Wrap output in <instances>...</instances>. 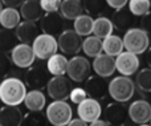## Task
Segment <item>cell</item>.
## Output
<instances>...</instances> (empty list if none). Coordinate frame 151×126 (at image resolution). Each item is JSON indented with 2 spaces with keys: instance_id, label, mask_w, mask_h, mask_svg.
Returning <instances> with one entry per match:
<instances>
[{
  "instance_id": "1",
  "label": "cell",
  "mask_w": 151,
  "mask_h": 126,
  "mask_svg": "<svg viewBox=\"0 0 151 126\" xmlns=\"http://www.w3.org/2000/svg\"><path fill=\"white\" fill-rule=\"evenodd\" d=\"M27 94V85L19 77H5L0 82V101L4 105L19 106Z\"/></svg>"
},
{
  "instance_id": "2",
  "label": "cell",
  "mask_w": 151,
  "mask_h": 126,
  "mask_svg": "<svg viewBox=\"0 0 151 126\" xmlns=\"http://www.w3.org/2000/svg\"><path fill=\"white\" fill-rule=\"evenodd\" d=\"M135 93V82L129 76L114 77L109 82V94L117 102H127Z\"/></svg>"
},
{
  "instance_id": "3",
  "label": "cell",
  "mask_w": 151,
  "mask_h": 126,
  "mask_svg": "<svg viewBox=\"0 0 151 126\" xmlns=\"http://www.w3.org/2000/svg\"><path fill=\"white\" fill-rule=\"evenodd\" d=\"M122 40L125 49L135 55H142L150 47V37L142 28H130L125 32Z\"/></svg>"
},
{
  "instance_id": "4",
  "label": "cell",
  "mask_w": 151,
  "mask_h": 126,
  "mask_svg": "<svg viewBox=\"0 0 151 126\" xmlns=\"http://www.w3.org/2000/svg\"><path fill=\"white\" fill-rule=\"evenodd\" d=\"M45 116L52 126H66L73 118V110L66 101H52L47 106Z\"/></svg>"
},
{
  "instance_id": "5",
  "label": "cell",
  "mask_w": 151,
  "mask_h": 126,
  "mask_svg": "<svg viewBox=\"0 0 151 126\" xmlns=\"http://www.w3.org/2000/svg\"><path fill=\"white\" fill-rule=\"evenodd\" d=\"M91 64L83 56H72L70 60H68V74L69 80L74 82H85V80L90 76Z\"/></svg>"
},
{
  "instance_id": "6",
  "label": "cell",
  "mask_w": 151,
  "mask_h": 126,
  "mask_svg": "<svg viewBox=\"0 0 151 126\" xmlns=\"http://www.w3.org/2000/svg\"><path fill=\"white\" fill-rule=\"evenodd\" d=\"M31 45L36 58H40V60H48L50 56L57 53L58 49L57 39L47 33H40Z\"/></svg>"
},
{
  "instance_id": "7",
  "label": "cell",
  "mask_w": 151,
  "mask_h": 126,
  "mask_svg": "<svg viewBox=\"0 0 151 126\" xmlns=\"http://www.w3.org/2000/svg\"><path fill=\"white\" fill-rule=\"evenodd\" d=\"M57 44L58 49L65 56H76L82 49L81 36L76 33L74 29H64L57 37Z\"/></svg>"
},
{
  "instance_id": "8",
  "label": "cell",
  "mask_w": 151,
  "mask_h": 126,
  "mask_svg": "<svg viewBox=\"0 0 151 126\" xmlns=\"http://www.w3.org/2000/svg\"><path fill=\"white\" fill-rule=\"evenodd\" d=\"M72 90V82L65 76H53L47 84L48 96L53 101H66Z\"/></svg>"
},
{
  "instance_id": "9",
  "label": "cell",
  "mask_w": 151,
  "mask_h": 126,
  "mask_svg": "<svg viewBox=\"0 0 151 126\" xmlns=\"http://www.w3.org/2000/svg\"><path fill=\"white\" fill-rule=\"evenodd\" d=\"M9 57L13 65L21 69H28L31 65H33L35 60H36V56H35V52L32 49V45L23 44V42L17 44L13 48Z\"/></svg>"
},
{
  "instance_id": "10",
  "label": "cell",
  "mask_w": 151,
  "mask_h": 126,
  "mask_svg": "<svg viewBox=\"0 0 151 126\" xmlns=\"http://www.w3.org/2000/svg\"><path fill=\"white\" fill-rule=\"evenodd\" d=\"M49 72L47 68L41 65H31L28 71L24 74V80H25V85L29 86L31 89H39L42 90L47 88V84L49 81Z\"/></svg>"
},
{
  "instance_id": "11",
  "label": "cell",
  "mask_w": 151,
  "mask_h": 126,
  "mask_svg": "<svg viewBox=\"0 0 151 126\" xmlns=\"http://www.w3.org/2000/svg\"><path fill=\"white\" fill-rule=\"evenodd\" d=\"M39 21L42 33L50 36H58L65 29V19L60 12H45Z\"/></svg>"
},
{
  "instance_id": "12",
  "label": "cell",
  "mask_w": 151,
  "mask_h": 126,
  "mask_svg": "<svg viewBox=\"0 0 151 126\" xmlns=\"http://www.w3.org/2000/svg\"><path fill=\"white\" fill-rule=\"evenodd\" d=\"M141 61L138 55L131 52H122L115 57V71L119 72L121 76H133L138 72Z\"/></svg>"
},
{
  "instance_id": "13",
  "label": "cell",
  "mask_w": 151,
  "mask_h": 126,
  "mask_svg": "<svg viewBox=\"0 0 151 126\" xmlns=\"http://www.w3.org/2000/svg\"><path fill=\"white\" fill-rule=\"evenodd\" d=\"M101 114H102L101 102H99L98 100H96V98L88 97V98H85L81 104L77 105L78 118L83 120V121L88 122V124H90V122L101 118Z\"/></svg>"
},
{
  "instance_id": "14",
  "label": "cell",
  "mask_w": 151,
  "mask_h": 126,
  "mask_svg": "<svg viewBox=\"0 0 151 126\" xmlns=\"http://www.w3.org/2000/svg\"><path fill=\"white\" fill-rule=\"evenodd\" d=\"M127 114L134 124H147L151 120V104L146 100L134 101L127 108Z\"/></svg>"
},
{
  "instance_id": "15",
  "label": "cell",
  "mask_w": 151,
  "mask_h": 126,
  "mask_svg": "<svg viewBox=\"0 0 151 126\" xmlns=\"http://www.w3.org/2000/svg\"><path fill=\"white\" fill-rule=\"evenodd\" d=\"M89 97L96 98V100H102L109 94V82L105 77H101L98 74L96 76H89L85 80V88Z\"/></svg>"
},
{
  "instance_id": "16",
  "label": "cell",
  "mask_w": 151,
  "mask_h": 126,
  "mask_svg": "<svg viewBox=\"0 0 151 126\" xmlns=\"http://www.w3.org/2000/svg\"><path fill=\"white\" fill-rule=\"evenodd\" d=\"M127 116V109L123 106L122 102H117V101L106 105L104 110L105 121L110 126H122L125 124Z\"/></svg>"
},
{
  "instance_id": "17",
  "label": "cell",
  "mask_w": 151,
  "mask_h": 126,
  "mask_svg": "<svg viewBox=\"0 0 151 126\" xmlns=\"http://www.w3.org/2000/svg\"><path fill=\"white\" fill-rule=\"evenodd\" d=\"M113 23V27L118 31L126 32L130 28H133L135 24V16L130 12V9L126 7L121 8V9H115L113 12L111 17H110Z\"/></svg>"
},
{
  "instance_id": "18",
  "label": "cell",
  "mask_w": 151,
  "mask_h": 126,
  "mask_svg": "<svg viewBox=\"0 0 151 126\" xmlns=\"http://www.w3.org/2000/svg\"><path fill=\"white\" fill-rule=\"evenodd\" d=\"M91 66H93L96 74L107 78V77L113 76L115 72V58L106 53H101L97 57H94Z\"/></svg>"
},
{
  "instance_id": "19",
  "label": "cell",
  "mask_w": 151,
  "mask_h": 126,
  "mask_svg": "<svg viewBox=\"0 0 151 126\" xmlns=\"http://www.w3.org/2000/svg\"><path fill=\"white\" fill-rule=\"evenodd\" d=\"M15 35L17 37V41L23 44H32L33 40L39 36V27L33 21H20L19 25L15 28Z\"/></svg>"
},
{
  "instance_id": "20",
  "label": "cell",
  "mask_w": 151,
  "mask_h": 126,
  "mask_svg": "<svg viewBox=\"0 0 151 126\" xmlns=\"http://www.w3.org/2000/svg\"><path fill=\"white\" fill-rule=\"evenodd\" d=\"M24 114L17 106L4 105L0 109V126H21Z\"/></svg>"
},
{
  "instance_id": "21",
  "label": "cell",
  "mask_w": 151,
  "mask_h": 126,
  "mask_svg": "<svg viewBox=\"0 0 151 126\" xmlns=\"http://www.w3.org/2000/svg\"><path fill=\"white\" fill-rule=\"evenodd\" d=\"M44 15L39 0H24L20 5V16L27 21H39Z\"/></svg>"
},
{
  "instance_id": "22",
  "label": "cell",
  "mask_w": 151,
  "mask_h": 126,
  "mask_svg": "<svg viewBox=\"0 0 151 126\" xmlns=\"http://www.w3.org/2000/svg\"><path fill=\"white\" fill-rule=\"evenodd\" d=\"M23 104L29 112H42V109L47 105V97L42 90L31 89L29 92H27Z\"/></svg>"
},
{
  "instance_id": "23",
  "label": "cell",
  "mask_w": 151,
  "mask_h": 126,
  "mask_svg": "<svg viewBox=\"0 0 151 126\" xmlns=\"http://www.w3.org/2000/svg\"><path fill=\"white\" fill-rule=\"evenodd\" d=\"M58 12L65 20H74L83 12L82 0H63Z\"/></svg>"
},
{
  "instance_id": "24",
  "label": "cell",
  "mask_w": 151,
  "mask_h": 126,
  "mask_svg": "<svg viewBox=\"0 0 151 126\" xmlns=\"http://www.w3.org/2000/svg\"><path fill=\"white\" fill-rule=\"evenodd\" d=\"M47 69L52 76H65L68 69V58L65 55L55 53L47 60Z\"/></svg>"
},
{
  "instance_id": "25",
  "label": "cell",
  "mask_w": 151,
  "mask_h": 126,
  "mask_svg": "<svg viewBox=\"0 0 151 126\" xmlns=\"http://www.w3.org/2000/svg\"><path fill=\"white\" fill-rule=\"evenodd\" d=\"M102 47H104V52L106 55L111 56V57H117L125 49L123 40L118 35H113V33L110 36L102 39Z\"/></svg>"
},
{
  "instance_id": "26",
  "label": "cell",
  "mask_w": 151,
  "mask_h": 126,
  "mask_svg": "<svg viewBox=\"0 0 151 126\" xmlns=\"http://www.w3.org/2000/svg\"><path fill=\"white\" fill-rule=\"evenodd\" d=\"M20 11L16 8L5 7L0 12V25L5 29H15L20 23Z\"/></svg>"
},
{
  "instance_id": "27",
  "label": "cell",
  "mask_w": 151,
  "mask_h": 126,
  "mask_svg": "<svg viewBox=\"0 0 151 126\" xmlns=\"http://www.w3.org/2000/svg\"><path fill=\"white\" fill-rule=\"evenodd\" d=\"M82 50L88 57H97L104 52V47H102V39L94 36V35H89L86 39L82 41Z\"/></svg>"
},
{
  "instance_id": "28",
  "label": "cell",
  "mask_w": 151,
  "mask_h": 126,
  "mask_svg": "<svg viewBox=\"0 0 151 126\" xmlns=\"http://www.w3.org/2000/svg\"><path fill=\"white\" fill-rule=\"evenodd\" d=\"M113 23L109 17L106 16H98L94 19V25H93V35L99 39H105V37L110 36L113 33Z\"/></svg>"
},
{
  "instance_id": "29",
  "label": "cell",
  "mask_w": 151,
  "mask_h": 126,
  "mask_svg": "<svg viewBox=\"0 0 151 126\" xmlns=\"http://www.w3.org/2000/svg\"><path fill=\"white\" fill-rule=\"evenodd\" d=\"M73 23V29L76 33H78L80 36H89L90 33H93V25H94V19L90 15H80L77 19H74Z\"/></svg>"
},
{
  "instance_id": "30",
  "label": "cell",
  "mask_w": 151,
  "mask_h": 126,
  "mask_svg": "<svg viewBox=\"0 0 151 126\" xmlns=\"http://www.w3.org/2000/svg\"><path fill=\"white\" fill-rule=\"evenodd\" d=\"M17 45V37L15 32H11V29H0V53H8L12 52V49Z\"/></svg>"
},
{
  "instance_id": "31",
  "label": "cell",
  "mask_w": 151,
  "mask_h": 126,
  "mask_svg": "<svg viewBox=\"0 0 151 126\" xmlns=\"http://www.w3.org/2000/svg\"><path fill=\"white\" fill-rule=\"evenodd\" d=\"M83 11L90 16H99L107 9L106 0H82Z\"/></svg>"
},
{
  "instance_id": "32",
  "label": "cell",
  "mask_w": 151,
  "mask_h": 126,
  "mask_svg": "<svg viewBox=\"0 0 151 126\" xmlns=\"http://www.w3.org/2000/svg\"><path fill=\"white\" fill-rule=\"evenodd\" d=\"M135 86H138L142 92L151 93V68H143L137 72Z\"/></svg>"
},
{
  "instance_id": "33",
  "label": "cell",
  "mask_w": 151,
  "mask_h": 126,
  "mask_svg": "<svg viewBox=\"0 0 151 126\" xmlns=\"http://www.w3.org/2000/svg\"><path fill=\"white\" fill-rule=\"evenodd\" d=\"M47 116L42 112H29L23 117L21 126H47Z\"/></svg>"
},
{
  "instance_id": "34",
  "label": "cell",
  "mask_w": 151,
  "mask_h": 126,
  "mask_svg": "<svg viewBox=\"0 0 151 126\" xmlns=\"http://www.w3.org/2000/svg\"><path fill=\"white\" fill-rule=\"evenodd\" d=\"M129 9L134 16H143L151 9L150 0H129Z\"/></svg>"
},
{
  "instance_id": "35",
  "label": "cell",
  "mask_w": 151,
  "mask_h": 126,
  "mask_svg": "<svg viewBox=\"0 0 151 126\" xmlns=\"http://www.w3.org/2000/svg\"><path fill=\"white\" fill-rule=\"evenodd\" d=\"M12 61L11 57L5 53H0V78H5L12 71Z\"/></svg>"
},
{
  "instance_id": "36",
  "label": "cell",
  "mask_w": 151,
  "mask_h": 126,
  "mask_svg": "<svg viewBox=\"0 0 151 126\" xmlns=\"http://www.w3.org/2000/svg\"><path fill=\"white\" fill-rule=\"evenodd\" d=\"M85 98H88V93L83 88H72L70 93H69V100L72 101L73 104L78 105L81 104Z\"/></svg>"
},
{
  "instance_id": "37",
  "label": "cell",
  "mask_w": 151,
  "mask_h": 126,
  "mask_svg": "<svg viewBox=\"0 0 151 126\" xmlns=\"http://www.w3.org/2000/svg\"><path fill=\"white\" fill-rule=\"evenodd\" d=\"M44 12H58L63 0H39Z\"/></svg>"
},
{
  "instance_id": "38",
  "label": "cell",
  "mask_w": 151,
  "mask_h": 126,
  "mask_svg": "<svg viewBox=\"0 0 151 126\" xmlns=\"http://www.w3.org/2000/svg\"><path fill=\"white\" fill-rule=\"evenodd\" d=\"M139 25H141V28L143 29L147 35H151V9L146 13V15L141 16Z\"/></svg>"
},
{
  "instance_id": "39",
  "label": "cell",
  "mask_w": 151,
  "mask_h": 126,
  "mask_svg": "<svg viewBox=\"0 0 151 126\" xmlns=\"http://www.w3.org/2000/svg\"><path fill=\"white\" fill-rule=\"evenodd\" d=\"M106 3L110 8H113L115 11V9H121V8L126 7L129 0H106Z\"/></svg>"
},
{
  "instance_id": "40",
  "label": "cell",
  "mask_w": 151,
  "mask_h": 126,
  "mask_svg": "<svg viewBox=\"0 0 151 126\" xmlns=\"http://www.w3.org/2000/svg\"><path fill=\"white\" fill-rule=\"evenodd\" d=\"M24 0H1L3 5L5 7H11V8H17L23 4Z\"/></svg>"
},
{
  "instance_id": "41",
  "label": "cell",
  "mask_w": 151,
  "mask_h": 126,
  "mask_svg": "<svg viewBox=\"0 0 151 126\" xmlns=\"http://www.w3.org/2000/svg\"><path fill=\"white\" fill-rule=\"evenodd\" d=\"M66 126H89V124L81 118H72Z\"/></svg>"
},
{
  "instance_id": "42",
  "label": "cell",
  "mask_w": 151,
  "mask_h": 126,
  "mask_svg": "<svg viewBox=\"0 0 151 126\" xmlns=\"http://www.w3.org/2000/svg\"><path fill=\"white\" fill-rule=\"evenodd\" d=\"M89 126H110L109 124H107L105 120H96V121H93V122H90V125Z\"/></svg>"
},
{
  "instance_id": "43",
  "label": "cell",
  "mask_w": 151,
  "mask_h": 126,
  "mask_svg": "<svg viewBox=\"0 0 151 126\" xmlns=\"http://www.w3.org/2000/svg\"><path fill=\"white\" fill-rule=\"evenodd\" d=\"M146 63L149 65V68H151V47H149V49L146 50Z\"/></svg>"
},
{
  "instance_id": "44",
  "label": "cell",
  "mask_w": 151,
  "mask_h": 126,
  "mask_svg": "<svg viewBox=\"0 0 151 126\" xmlns=\"http://www.w3.org/2000/svg\"><path fill=\"white\" fill-rule=\"evenodd\" d=\"M1 9H3V3H1V0H0V12H1Z\"/></svg>"
},
{
  "instance_id": "45",
  "label": "cell",
  "mask_w": 151,
  "mask_h": 126,
  "mask_svg": "<svg viewBox=\"0 0 151 126\" xmlns=\"http://www.w3.org/2000/svg\"><path fill=\"white\" fill-rule=\"evenodd\" d=\"M138 126H151V125H147V124H142V125H138Z\"/></svg>"
},
{
  "instance_id": "46",
  "label": "cell",
  "mask_w": 151,
  "mask_h": 126,
  "mask_svg": "<svg viewBox=\"0 0 151 126\" xmlns=\"http://www.w3.org/2000/svg\"><path fill=\"white\" fill-rule=\"evenodd\" d=\"M150 5H151V0H150Z\"/></svg>"
},
{
  "instance_id": "47",
  "label": "cell",
  "mask_w": 151,
  "mask_h": 126,
  "mask_svg": "<svg viewBox=\"0 0 151 126\" xmlns=\"http://www.w3.org/2000/svg\"><path fill=\"white\" fill-rule=\"evenodd\" d=\"M150 125H151V120H150Z\"/></svg>"
}]
</instances>
